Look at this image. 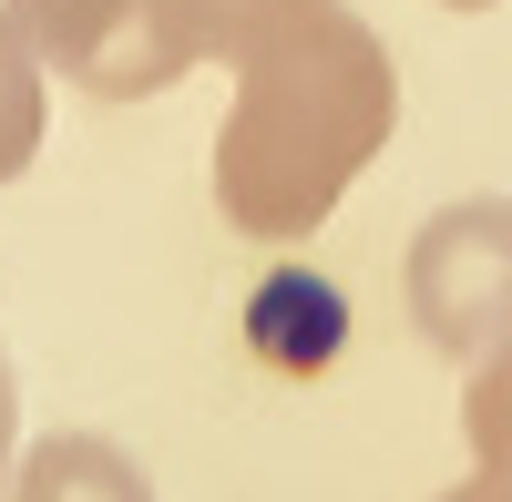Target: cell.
I'll return each mask as SVG.
<instances>
[{
	"label": "cell",
	"mask_w": 512,
	"mask_h": 502,
	"mask_svg": "<svg viewBox=\"0 0 512 502\" xmlns=\"http://www.w3.org/2000/svg\"><path fill=\"white\" fill-rule=\"evenodd\" d=\"M236 103L216 123V205L256 246H297L338 216L359 164L400 123V72L349 0H216Z\"/></svg>",
	"instance_id": "obj_1"
},
{
	"label": "cell",
	"mask_w": 512,
	"mask_h": 502,
	"mask_svg": "<svg viewBox=\"0 0 512 502\" xmlns=\"http://www.w3.org/2000/svg\"><path fill=\"white\" fill-rule=\"evenodd\" d=\"M0 21L31 41L41 72H62L103 103L175 93L216 52V0H11Z\"/></svg>",
	"instance_id": "obj_2"
},
{
	"label": "cell",
	"mask_w": 512,
	"mask_h": 502,
	"mask_svg": "<svg viewBox=\"0 0 512 502\" xmlns=\"http://www.w3.org/2000/svg\"><path fill=\"white\" fill-rule=\"evenodd\" d=\"M410 318L451 359L512 349V205L461 195L410 236Z\"/></svg>",
	"instance_id": "obj_3"
},
{
	"label": "cell",
	"mask_w": 512,
	"mask_h": 502,
	"mask_svg": "<svg viewBox=\"0 0 512 502\" xmlns=\"http://www.w3.org/2000/svg\"><path fill=\"white\" fill-rule=\"evenodd\" d=\"M11 502H154V482L123 462L113 441H93V431H52V441L21 451Z\"/></svg>",
	"instance_id": "obj_4"
},
{
	"label": "cell",
	"mask_w": 512,
	"mask_h": 502,
	"mask_svg": "<svg viewBox=\"0 0 512 502\" xmlns=\"http://www.w3.org/2000/svg\"><path fill=\"white\" fill-rule=\"evenodd\" d=\"M41 123H52V93H41V62H31V41L0 21V185L31 175V154H41Z\"/></svg>",
	"instance_id": "obj_5"
},
{
	"label": "cell",
	"mask_w": 512,
	"mask_h": 502,
	"mask_svg": "<svg viewBox=\"0 0 512 502\" xmlns=\"http://www.w3.org/2000/svg\"><path fill=\"white\" fill-rule=\"evenodd\" d=\"M461 441H472V462L512 482V349L472 359V400H461Z\"/></svg>",
	"instance_id": "obj_6"
},
{
	"label": "cell",
	"mask_w": 512,
	"mask_h": 502,
	"mask_svg": "<svg viewBox=\"0 0 512 502\" xmlns=\"http://www.w3.org/2000/svg\"><path fill=\"white\" fill-rule=\"evenodd\" d=\"M21 472V390H11V359H0V492Z\"/></svg>",
	"instance_id": "obj_7"
},
{
	"label": "cell",
	"mask_w": 512,
	"mask_h": 502,
	"mask_svg": "<svg viewBox=\"0 0 512 502\" xmlns=\"http://www.w3.org/2000/svg\"><path fill=\"white\" fill-rule=\"evenodd\" d=\"M451 502H512V482H502V472H482V482H461Z\"/></svg>",
	"instance_id": "obj_8"
},
{
	"label": "cell",
	"mask_w": 512,
	"mask_h": 502,
	"mask_svg": "<svg viewBox=\"0 0 512 502\" xmlns=\"http://www.w3.org/2000/svg\"><path fill=\"white\" fill-rule=\"evenodd\" d=\"M451 11H492V0H451Z\"/></svg>",
	"instance_id": "obj_9"
}]
</instances>
